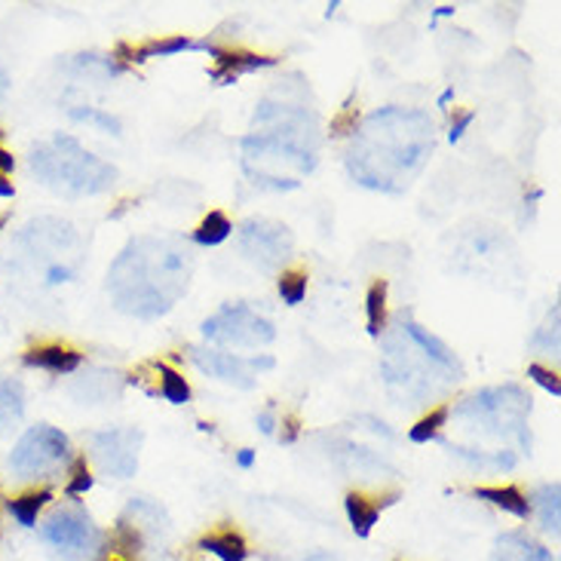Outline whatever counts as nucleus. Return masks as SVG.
<instances>
[{
	"label": "nucleus",
	"mask_w": 561,
	"mask_h": 561,
	"mask_svg": "<svg viewBox=\"0 0 561 561\" xmlns=\"http://www.w3.org/2000/svg\"><path fill=\"white\" fill-rule=\"evenodd\" d=\"M90 488H92L90 472L83 470V463H80V470H77V479L71 482V488H68V491H71V494H83V491H90Z\"/></svg>",
	"instance_id": "obj_27"
},
{
	"label": "nucleus",
	"mask_w": 561,
	"mask_h": 561,
	"mask_svg": "<svg viewBox=\"0 0 561 561\" xmlns=\"http://www.w3.org/2000/svg\"><path fill=\"white\" fill-rule=\"evenodd\" d=\"M191 252L172 240L141 237L123 249L107 274V288L123 313L153 319L167 313L187 288Z\"/></svg>",
	"instance_id": "obj_2"
},
{
	"label": "nucleus",
	"mask_w": 561,
	"mask_h": 561,
	"mask_svg": "<svg viewBox=\"0 0 561 561\" xmlns=\"http://www.w3.org/2000/svg\"><path fill=\"white\" fill-rule=\"evenodd\" d=\"M528 375H531V378L537 380L540 387H547V390H549V393H552V396H559V393H561L559 378H556L552 371H547V368H540V365H531V368H528Z\"/></svg>",
	"instance_id": "obj_26"
},
{
	"label": "nucleus",
	"mask_w": 561,
	"mask_h": 561,
	"mask_svg": "<svg viewBox=\"0 0 561 561\" xmlns=\"http://www.w3.org/2000/svg\"><path fill=\"white\" fill-rule=\"evenodd\" d=\"M252 460H255V455H252V451H240V457H237V463H240L243 470H249V467H252Z\"/></svg>",
	"instance_id": "obj_30"
},
{
	"label": "nucleus",
	"mask_w": 561,
	"mask_h": 561,
	"mask_svg": "<svg viewBox=\"0 0 561 561\" xmlns=\"http://www.w3.org/2000/svg\"><path fill=\"white\" fill-rule=\"evenodd\" d=\"M240 240H243L245 255L259 261L261 267H276L279 261L288 259V249H291L288 228L271 225V221H245Z\"/></svg>",
	"instance_id": "obj_9"
},
{
	"label": "nucleus",
	"mask_w": 561,
	"mask_h": 561,
	"mask_svg": "<svg viewBox=\"0 0 561 561\" xmlns=\"http://www.w3.org/2000/svg\"><path fill=\"white\" fill-rule=\"evenodd\" d=\"M31 172L53 191L68 197L99 194L114 184V169L92 157L77 138L56 136L31 151Z\"/></svg>",
	"instance_id": "obj_4"
},
{
	"label": "nucleus",
	"mask_w": 561,
	"mask_h": 561,
	"mask_svg": "<svg viewBox=\"0 0 561 561\" xmlns=\"http://www.w3.org/2000/svg\"><path fill=\"white\" fill-rule=\"evenodd\" d=\"M491 561H556L549 556V549L531 543L525 534H506Z\"/></svg>",
	"instance_id": "obj_11"
},
{
	"label": "nucleus",
	"mask_w": 561,
	"mask_h": 561,
	"mask_svg": "<svg viewBox=\"0 0 561 561\" xmlns=\"http://www.w3.org/2000/svg\"><path fill=\"white\" fill-rule=\"evenodd\" d=\"M230 230H233V228H230L228 218H225L221 213H213L209 218H206V221H203V225H199L197 243H203V245L225 243V240L230 237Z\"/></svg>",
	"instance_id": "obj_17"
},
{
	"label": "nucleus",
	"mask_w": 561,
	"mask_h": 561,
	"mask_svg": "<svg viewBox=\"0 0 561 561\" xmlns=\"http://www.w3.org/2000/svg\"><path fill=\"white\" fill-rule=\"evenodd\" d=\"M347 516L353 522V528L359 537L371 531V525H375V518H378V510L375 506H368L363 497H356V494H350L347 497Z\"/></svg>",
	"instance_id": "obj_18"
},
{
	"label": "nucleus",
	"mask_w": 561,
	"mask_h": 561,
	"mask_svg": "<svg viewBox=\"0 0 561 561\" xmlns=\"http://www.w3.org/2000/svg\"><path fill=\"white\" fill-rule=\"evenodd\" d=\"M259 424H261V433H274V417H271V411H261Z\"/></svg>",
	"instance_id": "obj_29"
},
{
	"label": "nucleus",
	"mask_w": 561,
	"mask_h": 561,
	"mask_svg": "<svg viewBox=\"0 0 561 561\" xmlns=\"http://www.w3.org/2000/svg\"><path fill=\"white\" fill-rule=\"evenodd\" d=\"M3 95H7V75H3V68H0V105H3Z\"/></svg>",
	"instance_id": "obj_31"
},
{
	"label": "nucleus",
	"mask_w": 561,
	"mask_h": 561,
	"mask_svg": "<svg viewBox=\"0 0 561 561\" xmlns=\"http://www.w3.org/2000/svg\"><path fill=\"white\" fill-rule=\"evenodd\" d=\"M41 537L46 547L59 549L65 556H87L92 549H99L102 534L95 531L90 516H83L80 510H59L41 525Z\"/></svg>",
	"instance_id": "obj_7"
},
{
	"label": "nucleus",
	"mask_w": 561,
	"mask_h": 561,
	"mask_svg": "<svg viewBox=\"0 0 561 561\" xmlns=\"http://www.w3.org/2000/svg\"><path fill=\"white\" fill-rule=\"evenodd\" d=\"M383 298H387V288L383 283L368 291V332L378 337L383 329Z\"/></svg>",
	"instance_id": "obj_22"
},
{
	"label": "nucleus",
	"mask_w": 561,
	"mask_h": 561,
	"mask_svg": "<svg viewBox=\"0 0 561 561\" xmlns=\"http://www.w3.org/2000/svg\"><path fill=\"white\" fill-rule=\"evenodd\" d=\"M194 363L209 371L215 378L237 383V387H252V371H267L274 368L271 356H255V359H243V356H233V353H215V350H194Z\"/></svg>",
	"instance_id": "obj_10"
},
{
	"label": "nucleus",
	"mask_w": 561,
	"mask_h": 561,
	"mask_svg": "<svg viewBox=\"0 0 561 561\" xmlns=\"http://www.w3.org/2000/svg\"><path fill=\"white\" fill-rule=\"evenodd\" d=\"M25 411V396H22V387L13 383V380H0V436L10 433L19 417Z\"/></svg>",
	"instance_id": "obj_12"
},
{
	"label": "nucleus",
	"mask_w": 561,
	"mask_h": 561,
	"mask_svg": "<svg viewBox=\"0 0 561 561\" xmlns=\"http://www.w3.org/2000/svg\"><path fill=\"white\" fill-rule=\"evenodd\" d=\"M182 49H209L215 53L213 46H203V44H194V41H187V37H172V41H157V44H148L145 49H138L136 59H148V56H172V53H182Z\"/></svg>",
	"instance_id": "obj_19"
},
{
	"label": "nucleus",
	"mask_w": 561,
	"mask_h": 561,
	"mask_svg": "<svg viewBox=\"0 0 561 561\" xmlns=\"http://www.w3.org/2000/svg\"><path fill=\"white\" fill-rule=\"evenodd\" d=\"M445 417H448V409H439L433 411L430 417H424L421 424L411 430V442H430L436 439V430H439L442 424H445Z\"/></svg>",
	"instance_id": "obj_23"
},
{
	"label": "nucleus",
	"mask_w": 561,
	"mask_h": 561,
	"mask_svg": "<svg viewBox=\"0 0 561 561\" xmlns=\"http://www.w3.org/2000/svg\"><path fill=\"white\" fill-rule=\"evenodd\" d=\"M476 497L491 501L494 506H501V510H506V513H513V516L518 518H528V513H531L528 501L518 494L516 488H479V491H476Z\"/></svg>",
	"instance_id": "obj_13"
},
{
	"label": "nucleus",
	"mask_w": 561,
	"mask_h": 561,
	"mask_svg": "<svg viewBox=\"0 0 561 561\" xmlns=\"http://www.w3.org/2000/svg\"><path fill=\"white\" fill-rule=\"evenodd\" d=\"M433 151V121L421 111L387 107L371 114L350 148L353 179L375 191H402Z\"/></svg>",
	"instance_id": "obj_1"
},
{
	"label": "nucleus",
	"mask_w": 561,
	"mask_h": 561,
	"mask_svg": "<svg viewBox=\"0 0 561 561\" xmlns=\"http://www.w3.org/2000/svg\"><path fill=\"white\" fill-rule=\"evenodd\" d=\"M470 123H472V114H467V117H460V123H457V126H451V141H457V138L463 136V129H467Z\"/></svg>",
	"instance_id": "obj_28"
},
{
	"label": "nucleus",
	"mask_w": 561,
	"mask_h": 561,
	"mask_svg": "<svg viewBox=\"0 0 561 561\" xmlns=\"http://www.w3.org/2000/svg\"><path fill=\"white\" fill-rule=\"evenodd\" d=\"M28 363L31 365H41V368H49V371H75L77 365H80V356L77 353H71V350H59V347H53V350H34L28 356Z\"/></svg>",
	"instance_id": "obj_15"
},
{
	"label": "nucleus",
	"mask_w": 561,
	"mask_h": 561,
	"mask_svg": "<svg viewBox=\"0 0 561 561\" xmlns=\"http://www.w3.org/2000/svg\"><path fill=\"white\" fill-rule=\"evenodd\" d=\"M203 334L218 344H233V347H261L274 341V325L255 310H249L243 304L225 307L221 313L203 322Z\"/></svg>",
	"instance_id": "obj_6"
},
{
	"label": "nucleus",
	"mask_w": 561,
	"mask_h": 561,
	"mask_svg": "<svg viewBox=\"0 0 561 561\" xmlns=\"http://www.w3.org/2000/svg\"><path fill=\"white\" fill-rule=\"evenodd\" d=\"M160 375H163V387H160L163 399H169L172 405H182V402L191 399V390H187L184 378H179V375H175V371H169V368H160Z\"/></svg>",
	"instance_id": "obj_21"
},
{
	"label": "nucleus",
	"mask_w": 561,
	"mask_h": 561,
	"mask_svg": "<svg viewBox=\"0 0 561 561\" xmlns=\"http://www.w3.org/2000/svg\"><path fill=\"white\" fill-rule=\"evenodd\" d=\"M199 549H206V552H213L221 561H243L245 559V543L237 537L233 531L225 534H213V537H206Z\"/></svg>",
	"instance_id": "obj_14"
},
{
	"label": "nucleus",
	"mask_w": 561,
	"mask_h": 561,
	"mask_svg": "<svg viewBox=\"0 0 561 561\" xmlns=\"http://www.w3.org/2000/svg\"><path fill=\"white\" fill-rule=\"evenodd\" d=\"M537 510H540V525L543 531H559V485H543L540 494L534 497Z\"/></svg>",
	"instance_id": "obj_16"
},
{
	"label": "nucleus",
	"mask_w": 561,
	"mask_h": 561,
	"mask_svg": "<svg viewBox=\"0 0 561 561\" xmlns=\"http://www.w3.org/2000/svg\"><path fill=\"white\" fill-rule=\"evenodd\" d=\"M68 457H71V445L61 430L31 426L28 433L15 442L13 455H10V470L22 479H37V476L59 470L61 463H68Z\"/></svg>",
	"instance_id": "obj_5"
},
{
	"label": "nucleus",
	"mask_w": 561,
	"mask_h": 561,
	"mask_svg": "<svg viewBox=\"0 0 561 561\" xmlns=\"http://www.w3.org/2000/svg\"><path fill=\"white\" fill-rule=\"evenodd\" d=\"M138 445L141 433L138 430H105V433H92V451L99 457L102 470L129 479L138 467Z\"/></svg>",
	"instance_id": "obj_8"
},
{
	"label": "nucleus",
	"mask_w": 561,
	"mask_h": 561,
	"mask_svg": "<svg viewBox=\"0 0 561 561\" xmlns=\"http://www.w3.org/2000/svg\"><path fill=\"white\" fill-rule=\"evenodd\" d=\"M279 295L286 304H301V298L307 295V279L304 276H283L279 279Z\"/></svg>",
	"instance_id": "obj_24"
},
{
	"label": "nucleus",
	"mask_w": 561,
	"mask_h": 561,
	"mask_svg": "<svg viewBox=\"0 0 561 561\" xmlns=\"http://www.w3.org/2000/svg\"><path fill=\"white\" fill-rule=\"evenodd\" d=\"M71 117H77V121L95 123V126H102V129H107V133L121 136V123L114 121L111 114H102V111H92V107H87V111H71Z\"/></svg>",
	"instance_id": "obj_25"
},
{
	"label": "nucleus",
	"mask_w": 561,
	"mask_h": 561,
	"mask_svg": "<svg viewBox=\"0 0 561 561\" xmlns=\"http://www.w3.org/2000/svg\"><path fill=\"white\" fill-rule=\"evenodd\" d=\"M245 172L267 187H298L304 172L317 167V123L295 105L264 102L255 129L243 141Z\"/></svg>",
	"instance_id": "obj_3"
},
{
	"label": "nucleus",
	"mask_w": 561,
	"mask_h": 561,
	"mask_svg": "<svg viewBox=\"0 0 561 561\" xmlns=\"http://www.w3.org/2000/svg\"><path fill=\"white\" fill-rule=\"evenodd\" d=\"M46 494H28V497H19V501L10 503V513H13L25 528H31L37 522V510L44 506Z\"/></svg>",
	"instance_id": "obj_20"
}]
</instances>
